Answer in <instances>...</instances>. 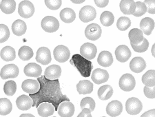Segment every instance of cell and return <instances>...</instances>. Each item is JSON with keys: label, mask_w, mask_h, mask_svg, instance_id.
Here are the masks:
<instances>
[{"label": "cell", "mask_w": 155, "mask_h": 117, "mask_svg": "<svg viewBox=\"0 0 155 117\" xmlns=\"http://www.w3.org/2000/svg\"><path fill=\"white\" fill-rule=\"evenodd\" d=\"M72 3H74V4H82V3H84V2H85V0H80V1H74V0H72L71 1Z\"/></svg>", "instance_id": "f907efd6"}, {"label": "cell", "mask_w": 155, "mask_h": 117, "mask_svg": "<svg viewBox=\"0 0 155 117\" xmlns=\"http://www.w3.org/2000/svg\"><path fill=\"white\" fill-rule=\"evenodd\" d=\"M147 12V8L146 4L142 2H135V11L133 15L135 17H141Z\"/></svg>", "instance_id": "60d3db41"}, {"label": "cell", "mask_w": 155, "mask_h": 117, "mask_svg": "<svg viewBox=\"0 0 155 117\" xmlns=\"http://www.w3.org/2000/svg\"><path fill=\"white\" fill-rule=\"evenodd\" d=\"M97 52L95 45L91 43H86L82 45L80 48V55L87 60H92L94 59Z\"/></svg>", "instance_id": "8fae6325"}, {"label": "cell", "mask_w": 155, "mask_h": 117, "mask_svg": "<svg viewBox=\"0 0 155 117\" xmlns=\"http://www.w3.org/2000/svg\"><path fill=\"white\" fill-rule=\"evenodd\" d=\"M34 55L33 50L29 46H24L20 48L18 52V56L21 60L28 61Z\"/></svg>", "instance_id": "e575fe53"}, {"label": "cell", "mask_w": 155, "mask_h": 117, "mask_svg": "<svg viewBox=\"0 0 155 117\" xmlns=\"http://www.w3.org/2000/svg\"><path fill=\"white\" fill-rule=\"evenodd\" d=\"M130 68L133 73H140L146 69V63L142 57H134L130 63Z\"/></svg>", "instance_id": "ffe728a7"}, {"label": "cell", "mask_w": 155, "mask_h": 117, "mask_svg": "<svg viewBox=\"0 0 155 117\" xmlns=\"http://www.w3.org/2000/svg\"><path fill=\"white\" fill-rule=\"evenodd\" d=\"M61 75V68L58 65H52L46 68L44 76L49 80L58 79Z\"/></svg>", "instance_id": "d6986e66"}, {"label": "cell", "mask_w": 155, "mask_h": 117, "mask_svg": "<svg viewBox=\"0 0 155 117\" xmlns=\"http://www.w3.org/2000/svg\"><path fill=\"white\" fill-rule=\"evenodd\" d=\"M16 8V2L14 0H3L0 3V9L5 14H12Z\"/></svg>", "instance_id": "4dcf8cb0"}, {"label": "cell", "mask_w": 155, "mask_h": 117, "mask_svg": "<svg viewBox=\"0 0 155 117\" xmlns=\"http://www.w3.org/2000/svg\"><path fill=\"white\" fill-rule=\"evenodd\" d=\"M16 105L20 110H28L32 106V100L30 96L22 94L17 99Z\"/></svg>", "instance_id": "44dd1931"}, {"label": "cell", "mask_w": 155, "mask_h": 117, "mask_svg": "<svg viewBox=\"0 0 155 117\" xmlns=\"http://www.w3.org/2000/svg\"><path fill=\"white\" fill-rule=\"evenodd\" d=\"M128 37L130 41V44L134 45H137L140 44L144 39L143 32L138 28L132 29L129 32Z\"/></svg>", "instance_id": "83f0119b"}, {"label": "cell", "mask_w": 155, "mask_h": 117, "mask_svg": "<svg viewBox=\"0 0 155 117\" xmlns=\"http://www.w3.org/2000/svg\"><path fill=\"white\" fill-rule=\"evenodd\" d=\"M100 21H101V23L103 26L106 27L110 26L114 23V17L111 12L104 11L101 15Z\"/></svg>", "instance_id": "d590c367"}, {"label": "cell", "mask_w": 155, "mask_h": 117, "mask_svg": "<svg viewBox=\"0 0 155 117\" xmlns=\"http://www.w3.org/2000/svg\"><path fill=\"white\" fill-rule=\"evenodd\" d=\"M102 33L101 28L97 24H89L85 30L86 38L91 41H96L101 37Z\"/></svg>", "instance_id": "ba28073f"}, {"label": "cell", "mask_w": 155, "mask_h": 117, "mask_svg": "<svg viewBox=\"0 0 155 117\" xmlns=\"http://www.w3.org/2000/svg\"><path fill=\"white\" fill-rule=\"evenodd\" d=\"M77 89L79 94H91L93 91V84L88 80L80 81L77 85Z\"/></svg>", "instance_id": "484cf974"}, {"label": "cell", "mask_w": 155, "mask_h": 117, "mask_svg": "<svg viewBox=\"0 0 155 117\" xmlns=\"http://www.w3.org/2000/svg\"><path fill=\"white\" fill-rule=\"evenodd\" d=\"M54 106L49 103H42L37 108V112L41 117H48L54 114Z\"/></svg>", "instance_id": "cb8c5ba5"}, {"label": "cell", "mask_w": 155, "mask_h": 117, "mask_svg": "<svg viewBox=\"0 0 155 117\" xmlns=\"http://www.w3.org/2000/svg\"><path fill=\"white\" fill-rule=\"evenodd\" d=\"M19 15L21 17L28 19L34 15L35 7L33 4L30 1H22L19 4Z\"/></svg>", "instance_id": "8992f818"}, {"label": "cell", "mask_w": 155, "mask_h": 117, "mask_svg": "<svg viewBox=\"0 0 155 117\" xmlns=\"http://www.w3.org/2000/svg\"><path fill=\"white\" fill-rule=\"evenodd\" d=\"M119 85L122 90L130 92L135 88V79L130 74H125L120 78Z\"/></svg>", "instance_id": "5b68a950"}, {"label": "cell", "mask_w": 155, "mask_h": 117, "mask_svg": "<svg viewBox=\"0 0 155 117\" xmlns=\"http://www.w3.org/2000/svg\"><path fill=\"white\" fill-rule=\"evenodd\" d=\"M77 117H92L91 112L88 109L84 108L82 109V111L79 113Z\"/></svg>", "instance_id": "bcb514c9"}, {"label": "cell", "mask_w": 155, "mask_h": 117, "mask_svg": "<svg viewBox=\"0 0 155 117\" xmlns=\"http://www.w3.org/2000/svg\"><path fill=\"white\" fill-rule=\"evenodd\" d=\"M41 28L47 32H56L59 28V22L57 19L52 16H47L41 20Z\"/></svg>", "instance_id": "277c9868"}, {"label": "cell", "mask_w": 155, "mask_h": 117, "mask_svg": "<svg viewBox=\"0 0 155 117\" xmlns=\"http://www.w3.org/2000/svg\"><path fill=\"white\" fill-rule=\"evenodd\" d=\"M97 12L95 8L92 6H86L79 11V19L84 23L94 20L96 18Z\"/></svg>", "instance_id": "30bf717a"}, {"label": "cell", "mask_w": 155, "mask_h": 117, "mask_svg": "<svg viewBox=\"0 0 155 117\" xmlns=\"http://www.w3.org/2000/svg\"><path fill=\"white\" fill-rule=\"evenodd\" d=\"M103 117H106V116H103Z\"/></svg>", "instance_id": "f5cc1de1"}, {"label": "cell", "mask_w": 155, "mask_h": 117, "mask_svg": "<svg viewBox=\"0 0 155 117\" xmlns=\"http://www.w3.org/2000/svg\"><path fill=\"white\" fill-rule=\"evenodd\" d=\"M120 10L125 15H133L135 11V2L133 0H123L119 4Z\"/></svg>", "instance_id": "d4e9b609"}, {"label": "cell", "mask_w": 155, "mask_h": 117, "mask_svg": "<svg viewBox=\"0 0 155 117\" xmlns=\"http://www.w3.org/2000/svg\"><path fill=\"white\" fill-rule=\"evenodd\" d=\"M24 73L27 76L38 78L42 73L41 67L35 63H30L25 66Z\"/></svg>", "instance_id": "ac0fdd59"}, {"label": "cell", "mask_w": 155, "mask_h": 117, "mask_svg": "<svg viewBox=\"0 0 155 117\" xmlns=\"http://www.w3.org/2000/svg\"><path fill=\"white\" fill-rule=\"evenodd\" d=\"M131 26V21L128 17H121L117 22V27L119 31H125Z\"/></svg>", "instance_id": "74e56055"}, {"label": "cell", "mask_w": 155, "mask_h": 117, "mask_svg": "<svg viewBox=\"0 0 155 117\" xmlns=\"http://www.w3.org/2000/svg\"><path fill=\"white\" fill-rule=\"evenodd\" d=\"M130 44L132 49H133L135 52H137V53H144V52H146L147 50L148 49V47H149V42L146 38H144L143 39V41L139 44L137 45H134L132 44Z\"/></svg>", "instance_id": "ab89813d"}, {"label": "cell", "mask_w": 155, "mask_h": 117, "mask_svg": "<svg viewBox=\"0 0 155 117\" xmlns=\"http://www.w3.org/2000/svg\"><path fill=\"white\" fill-rule=\"evenodd\" d=\"M19 68L15 64H8L2 68L0 76L2 79H14L19 75Z\"/></svg>", "instance_id": "9c48e42d"}, {"label": "cell", "mask_w": 155, "mask_h": 117, "mask_svg": "<svg viewBox=\"0 0 155 117\" xmlns=\"http://www.w3.org/2000/svg\"><path fill=\"white\" fill-rule=\"evenodd\" d=\"M80 107H81V109L87 108L91 112H92L95 108V101L91 97H85L81 100Z\"/></svg>", "instance_id": "f35d334b"}, {"label": "cell", "mask_w": 155, "mask_h": 117, "mask_svg": "<svg viewBox=\"0 0 155 117\" xmlns=\"http://www.w3.org/2000/svg\"><path fill=\"white\" fill-rule=\"evenodd\" d=\"M12 105L8 99H0V115H8L11 112Z\"/></svg>", "instance_id": "836d02e7"}, {"label": "cell", "mask_w": 155, "mask_h": 117, "mask_svg": "<svg viewBox=\"0 0 155 117\" xmlns=\"http://www.w3.org/2000/svg\"><path fill=\"white\" fill-rule=\"evenodd\" d=\"M155 88L154 87H150L145 86L144 88V94L145 96L149 99H154L155 97Z\"/></svg>", "instance_id": "f6af8a7d"}, {"label": "cell", "mask_w": 155, "mask_h": 117, "mask_svg": "<svg viewBox=\"0 0 155 117\" xmlns=\"http://www.w3.org/2000/svg\"><path fill=\"white\" fill-rule=\"evenodd\" d=\"M0 57L5 61H12L16 57L15 50L11 46H6L2 49Z\"/></svg>", "instance_id": "f546056e"}, {"label": "cell", "mask_w": 155, "mask_h": 117, "mask_svg": "<svg viewBox=\"0 0 155 117\" xmlns=\"http://www.w3.org/2000/svg\"><path fill=\"white\" fill-rule=\"evenodd\" d=\"M54 117H56V116H54Z\"/></svg>", "instance_id": "db71d44e"}, {"label": "cell", "mask_w": 155, "mask_h": 117, "mask_svg": "<svg viewBox=\"0 0 155 117\" xmlns=\"http://www.w3.org/2000/svg\"><path fill=\"white\" fill-rule=\"evenodd\" d=\"M94 3L97 5L99 8H104L109 3L108 0H103V1H99V0H95L94 1Z\"/></svg>", "instance_id": "7dc6e473"}, {"label": "cell", "mask_w": 155, "mask_h": 117, "mask_svg": "<svg viewBox=\"0 0 155 117\" xmlns=\"http://www.w3.org/2000/svg\"><path fill=\"white\" fill-rule=\"evenodd\" d=\"M10 37V31L8 26L5 24H0V44L8 40Z\"/></svg>", "instance_id": "b9f144b4"}, {"label": "cell", "mask_w": 155, "mask_h": 117, "mask_svg": "<svg viewBox=\"0 0 155 117\" xmlns=\"http://www.w3.org/2000/svg\"><path fill=\"white\" fill-rule=\"evenodd\" d=\"M141 117H155V109H152L143 113Z\"/></svg>", "instance_id": "c3c4849f"}, {"label": "cell", "mask_w": 155, "mask_h": 117, "mask_svg": "<svg viewBox=\"0 0 155 117\" xmlns=\"http://www.w3.org/2000/svg\"><path fill=\"white\" fill-rule=\"evenodd\" d=\"M19 117H35V116H33L31 114H21V115Z\"/></svg>", "instance_id": "681fc988"}, {"label": "cell", "mask_w": 155, "mask_h": 117, "mask_svg": "<svg viewBox=\"0 0 155 117\" xmlns=\"http://www.w3.org/2000/svg\"><path fill=\"white\" fill-rule=\"evenodd\" d=\"M97 62L100 66L103 67H109L113 63V57L108 51H102L99 54Z\"/></svg>", "instance_id": "603a6c76"}, {"label": "cell", "mask_w": 155, "mask_h": 117, "mask_svg": "<svg viewBox=\"0 0 155 117\" xmlns=\"http://www.w3.org/2000/svg\"><path fill=\"white\" fill-rule=\"evenodd\" d=\"M53 55L54 59L57 61L59 63H64L69 59L70 56H71V52L66 46L59 45L54 49Z\"/></svg>", "instance_id": "52a82bcc"}, {"label": "cell", "mask_w": 155, "mask_h": 117, "mask_svg": "<svg viewBox=\"0 0 155 117\" xmlns=\"http://www.w3.org/2000/svg\"><path fill=\"white\" fill-rule=\"evenodd\" d=\"M39 82L34 79H26L21 84V88L23 91L30 94L37 93L39 91Z\"/></svg>", "instance_id": "e0dca14e"}, {"label": "cell", "mask_w": 155, "mask_h": 117, "mask_svg": "<svg viewBox=\"0 0 155 117\" xmlns=\"http://www.w3.org/2000/svg\"><path fill=\"white\" fill-rule=\"evenodd\" d=\"M37 81L40 86L39 91L29 96L32 100V107L37 108L42 103H49L54 106L55 111H57L60 103L70 101L66 95L62 94L59 79L49 80L44 75L38 77Z\"/></svg>", "instance_id": "6da1fadb"}, {"label": "cell", "mask_w": 155, "mask_h": 117, "mask_svg": "<svg viewBox=\"0 0 155 117\" xmlns=\"http://www.w3.org/2000/svg\"><path fill=\"white\" fill-rule=\"evenodd\" d=\"M27 26L26 23L21 19H17L12 24V31L16 36H22L26 33Z\"/></svg>", "instance_id": "4316f807"}, {"label": "cell", "mask_w": 155, "mask_h": 117, "mask_svg": "<svg viewBox=\"0 0 155 117\" xmlns=\"http://www.w3.org/2000/svg\"><path fill=\"white\" fill-rule=\"evenodd\" d=\"M52 57L50 50L46 47L39 48L37 51L36 61L42 65H48L51 62Z\"/></svg>", "instance_id": "7c38bea8"}, {"label": "cell", "mask_w": 155, "mask_h": 117, "mask_svg": "<svg viewBox=\"0 0 155 117\" xmlns=\"http://www.w3.org/2000/svg\"><path fill=\"white\" fill-rule=\"evenodd\" d=\"M143 3L146 4L147 12L150 14L154 15L155 13V1L154 0H146Z\"/></svg>", "instance_id": "ee69618b"}, {"label": "cell", "mask_w": 155, "mask_h": 117, "mask_svg": "<svg viewBox=\"0 0 155 117\" xmlns=\"http://www.w3.org/2000/svg\"><path fill=\"white\" fill-rule=\"evenodd\" d=\"M71 65L74 66L78 70L80 74L85 78H87L91 76V72L93 68L92 63L87 59L84 58L80 54H74L70 61Z\"/></svg>", "instance_id": "7a4b0ae2"}, {"label": "cell", "mask_w": 155, "mask_h": 117, "mask_svg": "<svg viewBox=\"0 0 155 117\" xmlns=\"http://www.w3.org/2000/svg\"><path fill=\"white\" fill-rule=\"evenodd\" d=\"M140 28L146 35H150L154 29V21L150 17H145L140 22Z\"/></svg>", "instance_id": "7402d4cb"}, {"label": "cell", "mask_w": 155, "mask_h": 117, "mask_svg": "<svg viewBox=\"0 0 155 117\" xmlns=\"http://www.w3.org/2000/svg\"><path fill=\"white\" fill-rule=\"evenodd\" d=\"M142 82L147 87H154L155 86V71L154 70L147 71L142 76Z\"/></svg>", "instance_id": "d6a6232c"}, {"label": "cell", "mask_w": 155, "mask_h": 117, "mask_svg": "<svg viewBox=\"0 0 155 117\" xmlns=\"http://www.w3.org/2000/svg\"><path fill=\"white\" fill-rule=\"evenodd\" d=\"M131 51L126 45L119 46L115 50V56L117 61L121 63L126 62L131 57Z\"/></svg>", "instance_id": "5bb4252c"}, {"label": "cell", "mask_w": 155, "mask_h": 117, "mask_svg": "<svg viewBox=\"0 0 155 117\" xmlns=\"http://www.w3.org/2000/svg\"><path fill=\"white\" fill-rule=\"evenodd\" d=\"M44 2L46 6L52 11L58 10L62 4L61 0H46Z\"/></svg>", "instance_id": "7bdbcfd3"}, {"label": "cell", "mask_w": 155, "mask_h": 117, "mask_svg": "<svg viewBox=\"0 0 155 117\" xmlns=\"http://www.w3.org/2000/svg\"><path fill=\"white\" fill-rule=\"evenodd\" d=\"M143 109V104L139 99L132 97L127 100L126 103V112L130 115H137L141 112Z\"/></svg>", "instance_id": "3957f363"}, {"label": "cell", "mask_w": 155, "mask_h": 117, "mask_svg": "<svg viewBox=\"0 0 155 117\" xmlns=\"http://www.w3.org/2000/svg\"><path fill=\"white\" fill-rule=\"evenodd\" d=\"M74 105L70 101L62 102L57 109L59 115L61 117H72L74 115Z\"/></svg>", "instance_id": "4fadbf2b"}, {"label": "cell", "mask_w": 155, "mask_h": 117, "mask_svg": "<svg viewBox=\"0 0 155 117\" xmlns=\"http://www.w3.org/2000/svg\"><path fill=\"white\" fill-rule=\"evenodd\" d=\"M154 46L155 45L154 44L153 46H152V55L154 57Z\"/></svg>", "instance_id": "816d5d0a"}, {"label": "cell", "mask_w": 155, "mask_h": 117, "mask_svg": "<svg viewBox=\"0 0 155 117\" xmlns=\"http://www.w3.org/2000/svg\"><path fill=\"white\" fill-rule=\"evenodd\" d=\"M17 90V84L14 81H8L4 83V92L7 96H13Z\"/></svg>", "instance_id": "8d00e7d4"}, {"label": "cell", "mask_w": 155, "mask_h": 117, "mask_svg": "<svg viewBox=\"0 0 155 117\" xmlns=\"http://www.w3.org/2000/svg\"><path fill=\"white\" fill-rule=\"evenodd\" d=\"M97 94H98L99 98L101 100H108L109 99L111 98L112 94H113V88H112V86L109 85L103 86L98 89Z\"/></svg>", "instance_id": "1f68e13d"}, {"label": "cell", "mask_w": 155, "mask_h": 117, "mask_svg": "<svg viewBox=\"0 0 155 117\" xmlns=\"http://www.w3.org/2000/svg\"><path fill=\"white\" fill-rule=\"evenodd\" d=\"M122 112H123V106L119 101H112L107 104L106 107V112L111 117L118 116Z\"/></svg>", "instance_id": "2e32d148"}, {"label": "cell", "mask_w": 155, "mask_h": 117, "mask_svg": "<svg viewBox=\"0 0 155 117\" xmlns=\"http://www.w3.org/2000/svg\"><path fill=\"white\" fill-rule=\"evenodd\" d=\"M60 18L65 23L70 24L74 21L76 18V14L72 8H66L61 11L59 13Z\"/></svg>", "instance_id": "f1b7e54d"}, {"label": "cell", "mask_w": 155, "mask_h": 117, "mask_svg": "<svg viewBox=\"0 0 155 117\" xmlns=\"http://www.w3.org/2000/svg\"><path fill=\"white\" fill-rule=\"evenodd\" d=\"M91 79L94 83L99 85L108 81L109 74L105 70L97 68L92 72Z\"/></svg>", "instance_id": "9a60e30c"}]
</instances>
